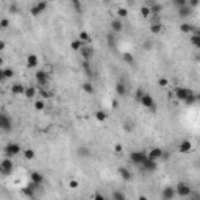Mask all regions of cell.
Instances as JSON below:
<instances>
[{"label": "cell", "mask_w": 200, "mask_h": 200, "mask_svg": "<svg viewBox=\"0 0 200 200\" xmlns=\"http://www.w3.org/2000/svg\"><path fill=\"white\" fill-rule=\"evenodd\" d=\"M116 92H117V95H119V97H125L128 91H127V88H125V84H124L122 81H119V83L116 84Z\"/></svg>", "instance_id": "obj_23"}, {"label": "cell", "mask_w": 200, "mask_h": 200, "mask_svg": "<svg viewBox=\"0 0 200 200\" xmlns=\"http://www.w3.org/2000/svg\"><path fill=\"white\" fill-rule=\"evenodd\" d=\"M25 98H28V100H33L36 95H38V89L35 88V86H27V89H25Z\"/></svg>", "instance_id": "obj_18"}, {"label": "cell", "mask_w": 200, "mask_h": 200, "mask_svg": "<svg viewBox=\"0 0 200 200\" xmlns=\"http://www.w3.org/2000/svg\"><path fill=\"white\" fill-rule=\"evenodd\" d=\"M44 108H45L44 100H35V110H36V111H42Z\"/></svg>", "instance_id": "obj_37"}, {"label": "cell", "mask_w": 200, "mask_h": 200, "mask_svg": "<svg viewBox=\"0 0 200 200\" xmlns=\"http://www.w3.org/2000/svg\"><path fill=\"white\" fill-rule=\"evenodd\" d=\"M117 16H119V17H127V16H128V11H127L125 8H119V10H117Z\"/></svg>", "instance_id": "obj_44"}, {"label": "cell", "mask_w": 200, "mask_h": 200, "mask_svg": "<svg viewBox=\"0 0 200 200\" xmlns=\"http://www.w3.org/2000/svg\"><path fill=\"white\" fill-rule=\"evenodd\" d=\"M152 47H153V42H152L150 39H147V41L144 42V50H150Z\"/></svg>", "instance_id": "obj_47"}, {"label": "cell", "mask_w": 200, "mask_h": 200, "mask_svg": "<svg viewBox=\"0 0 200 200\" xmlns=\"http://www.w3.org/2000/svg\"><path fill=\"white\" fill-rule=\"evenodd\" d=\"M25 63H27V67H30V69H35V67L38 66V63H39V58H38V55H35V53H30V55L27 56Z\"/></svg>", "instance_id": "obj_13"}, {"label": "cell", "mask_w": 200, "mask_h": 200, "mask_svg": "<svg viewBox=\"0 0 200 200\" xmlns=\"http://www.w3.org/2000/svg\"><path fill=\"white\" fill-rule=\"evenodd\" d=\"M177 195L175 188L174 186H164L161 189V200H174Z\"/></svg>", "instance_id": "obj_7"}, {"label": "cell", "mask_w": 200, "mask_h": 200, "mask_svg": "<svg viewBox=\"0 0 200 200\" xmlns=\"http://www.w3.org/2000/svg\"><path fill=\"white\" fill-rule=\"evenodd\" d=\"M119 103H117V100H113V108H117Z\"/></svg>", "instance_id": "obj_56"}, {"label": "cell", "mask_w": 200, "mask_h": 200, "mask_svg": "<svg viewBox=\"0 0 200 200\" xmlns=\"http://www.w3.org/2000/svg\"><path fill=\"white\" fill-rule=\"evenodd\" d=\"M107 200H111V198H107Z\"/></svg>", "instance_id": "obj_61"}, {"label": "cell", "mask_w": 200, "mask_h": 200, "mask_svg": "<svg viewBox=\"0 0 200 200\" xmlns=\"http://www.w3.org/2000/svg\"><path fill=\"white\" fill-rule=\"evenodd\" d=\"M3 49H5V41L0 42V50H3Z\"/></svg>", "instance_id": "obj_57"}, {"label": "cell", "mask_w": 200, "mask_h": 200, "mask_svg": "<svg viewBox=\"0 0 200 200\" xmlns=\"http://www.w3.org/2000/svg\"><path fill=\"white\" fill-rule=\"evenodd\" d=\"M122 28H124V24L119 19H113L111 21V31L113 33H119V31H122Z\"/></svg>", "instance_id": "obj_19"}, {"label": "cell", "mask_w": 200, "mask_h": 200, "mask_svg": "<svg viewBox=\"0 0 200 200\" xmlns=\"http://www.w3.org/2000/svg\"><path fill=\"white\" fill-rule=\"evenodd\" d=\"M83 45H84V44H83L80 39H75V41L70 42V49H72V50H78V52H80V50L83 49Z\"/></svg>", "instance_id": "obj_27"}, {"label": "cell", "mask_w": 200, "mask_h": 200, "mask_svg": "<svg viewBox=\"0 0 200 200\" xmlns=\"http://www.w3.org/2000/svg\"><path fill=\"white\" fill-rule=\"evenodd\" d=\"M3 152H5V155L10 158V156H16V155H19V153L22 152V149H21V145H19V144H16V142H10L8 145H5Z\"/></svg>", "instance_id": "obj_4"}, {"label": "cell", "mask_w": 200, "mask_h": 200, "mask_svg": "<svg viewBox=\"0 0 200 200\" xmlns=\"http://www.w3.org/2000/svg\"><path fill=\"white\" fill-rule=\"evenodd\" d=\"M163 153H164V150H163V149H160V147H152V149H150V152H149V158H152V160L158 161V160H161V158H163Z\"/></svg>", "instance_id": "obj_12"}, {"label": "cell", "mask_w": 200, "mask_h": 200, "mask_svg": "<svg viewBox=\"0 0 200 200\" xmlns=\"http://www.w3.org/2000/svg\"><path fill=\"white\" fill-rule=\"evenodd\" d=\"M0 172H2L3 175H10L13 172V161L10 158L2 160V163H0Z\"/></svg>", "instance_id": "obj_8"}, {"label": "cell", "mask_w": 200, "mask_h": 200, "mask_svg": "<svg viewBox=\"0 0 200 200\" xmlns=\"http://www.w3.org/2000/svg\"><path fill=\"white\" fill-rule=\"evenodd\" d=\"M111 200H127V197H125V194H124V192H121V191H114V192L111 194Z\"/></svg>", "instance_id": "obj_30"}, {"label": "cell", "mask_w": 200, "mask_h": 200, "mask_svg": "<svg viewBox=\"0 0 200 200\" xmlns=\"http://www.w3.org/2000/svg\"><path fill=\"white\" fill-rule=\"evenodd\" d=\"M25 86L24 84H21V83H14L13 86H11V92L13 94H25Z\"/></svg>", "instance_id": "obj_22"}, {"label": "cell", "mask_w": 200, "mask_h": 200, "mask_svg": "<svg viewBox=\"0 0 200 200\" xmlns=\"http://www.w3.org/2000/svg\"><path fill=\"white\" fill-rule=\"evenodd\" d=\"M124 128H125L127 131H130V130H131V125H130L128 122H124Z\"/></svg>", "instance_id": "obj_53"}, {"label": "cell", "mask_w": 200, "mask_h": 200, "mask_svg": "<svg viewBox=\"0 0 200 200\" xmlns=\"http://www.w3.org/2000/svg\"><path fill=\"white\" fill-rule=\"evenodd\" d=\"M138 200H149V198H147L145 195H139V197H138Z\"/></svg>", "instance_id": "obj_58"}, {"label": "cell", "mask_w": 200, "mask_h": 200, "mask_svg": "<svg viewBox=\"0 0 200 200\" xmlns=\"http://www.w3.org/2000/svg\"><path fill=\"white\" fill-rule=\"evenodd\" d=\"M81 66H83V70L86 72V75L92 77V70H91V63H89V61H83V63H81Z\"/></svg>", "instance_id": "obj_35"}, {"label": "cell", "mask_w": 200, "mask_h": 200, "mask_svg": "<svg viewBox=\"0 0 200 200\" xmlns=\"http://www.w3.org/2000/svg\"><path fill=\"white\" fill-rule=\"evenodd\" d=\"M158 84H160L161 88H166V86L169 84V81H167L166 78H160V80H158Z\"/></svg>", "instance_id": "obj_48"}, {"label": "cell", "mask_w": 200, "mask_h": 200, "mask_svg": "<svg viewBox=\"0 0 200 200\" xmlns=\"http://www.w3.org/2000/svg\"><path fill=\"white\" fill-rule=\"evenodd\" d=\"M178 152H180V153H189V152H192V144H191L188 139L181 141L180 145H178Z\"/></svg>", "instance_id": "obj_14"}, {"label": "cell", "mask_w": 200, "mask_h": 200, "mask_svg": "<svg viewBox=\"0 0 200 200\" xmlns=\"http://www.w3.org/2000/svg\"><path fill=\"white\" fill-rule=\"evenodd\" d=\"M114 152H116V153H122V152H124V145H122V144H116V145H114Z\"/></svg>", "instance_id": "obj_49"}, {"label": "cell", "mask_w": 200, "mask_h": 200, "mask_svg": "<svg viewBox=\"0 0 200 200\" xmlns=\"http://www.w3.org/2000/svg\"><path fill=\"white\" fill-rule=\"evenodd\" d=\"M189 41H191V44L197 49V50H200V36H195V35H191V38H189Z\"/></svg>", "instance_id": "obj_29"}, {"label": "cell", "mask_w": 200, "mask_h": 200, "mask_svg": "<svg viewBox=\"0 0 200 200\" xmlns=\"http://www.w3.org/2000/svg\"><path fill=\"white\" fill-rule=\"evenodd\" d=\"M10 11H11V13H17V11H19V8H17V5H16V3H13V5L10 7Z\"/></svg>", "instance_id": "obj_51"}, {"label": "cell", "mask_w": 200, "mask_h": 200, "mask_svg": "<svg viewBox=\"0 0 200 200\" xmlns=\"http://www.w3.org/2000/svg\"><path fill=\"white\" fill-rule=\"evenodd\" d=\"M122 60H124L127 64H133V63H135V56H133L130 52H125V53H122Z\"/></svg>", "instance_id": "obj_28"}, {"label": "cell", "mask_w": 200, "mask_h": 200, "mask_svg": "<svg viewBox=\"0 0 200 200\" xmlns=\"http://www.w3.org/2000/svg\"><path fill=\"white\" fill-rule=\"evenodd\" d=\"M198 5H200L198 0H189V2H188V7H191V8H195V7H198Z\"/></svg>", "instance_id": "obj_46"}, {"label": "cell", "mask_w": 200, "mask_h": 200, "mask_svg": "<svg viewBox=\"0 0 200 200\" xmlns=\"http://www.w3.org/2000/svg\"><path fill=\"white\" fill-rule=\"evenodd\" d=\"M38 94L41 95V100H42V98H50V97H52V92L47 91L45 88H38Z\"/></svg>", "instance_id": "obj_26"}, {"label": "cell", "mask_w": 200, "mask_h": 200, "mask_svg": "<svg viewBox=\"0 0 200 200\" xmlns=\"http://www.w3.org/2000/svg\"><path fill=\"white\" fill-rule=\"evenodd\" d=\"M0 128L5 130V131H10L13 128V119L8 114H5V113L0 114Z\"/></svg>", "instance_id": "obj_6"}, {"label": "cell", "mask_w": 200, "mask_h": 200, "mask_svg": "<svg viewBox=\"0 0 200 200\" xmlns=\"http://www.w3.org/2000/svg\"><path fill=\"white\" fill-rule=\"evenodd\" d=\"M145 160H147V153L142 152V150H136V152H131L130 153V161L135 166H142Z\"/></svg>", "instance_id": "obj_1"}, {"label": "cell", "mask_w": 200, "mask_h": 200, "mask_svg": "<svg viewBox=\"0 0 200 200\" xmlns=\"http://www.w3.org/2000/svg\"><path fill=\"white\" fill-rule=\"evenodd\" d=\"M69 188H70V189H77V188H78V181H77V180H70Z\"/></svg>", "instance_id": "obj_50"}, {"label": "cell", "mask_w": 200, "mask_h": 200, "mask_svg": "<svg viewBox=\"0 0 200 200\" xmlns=\"http://www.w3.org/2000/svg\"><path fill=\"white\" fill-rule=\"evenodd\" d=\"M194 25L192 24H188V22H183L181 25H180V31L181 33H184V35H192L194 33Z\"/></svg>", "instance_id": "obj_17"}, {"label": "cell", "mask_w": 200, "mask_h": 200, "mask_svg": "<svg viewBox=\"0 0 200 200\" xmlns=\"http://www.w3.org/2000/svg\"><path fill=\"white\" fill-rule=\"evenodd\" d=\"M35 156H36V153H35L33 149H25L24 150V158L25 160H35Z\"/></svg>", "instance_id": "obj_32"}, {"label": "cell", "mask_w": 200, "mask_h": 200, "mask_svg": "<svg viewBox=\"0 0 200 200\" xmlns=\"http://www.w3.org/2000/svg\"><path fill=\"white\" fill-rule=\"evenodd\" d=\"M0 27H2L3 30H5V28H8V27H10V21H8L7 17H3V19H0Z\"/></svg>", "instance_id": "obj_43"}, {"label": "cell", "mask_w": 200, "mask_h": 200, "mask_svg": "<svg viewBox=\"0 0 200 200\" xmlns=\"http://www.w3.org/2000/svg\"><path fill=\"white\" fill-rule=\"evenodd\" d=\"M78 39L84 44V42H91V35L88 33V31H81L80 35H78Z\"/></svg>", "instance_id": "obj_31"}, {"label": "cell", "mask_w": 200, "mask_h": 200, "mask_svg": "<svg viewBox=\"0 0 200 200\" xmlns=\"http://www.w3.org/2000/svg\"><path fill=\"white\" fill-rule=\"evenodd\" d=\"M47 7H49L47 2H39V3H36V5L31 8V14H33V16H38V14H41Z\"/></svg>", "instance_id": "obj_15"}, {"label": "cell", "mask_w": 200, "mask_h": 200, "mask_svg": "<svg viewBox=\"0 0 200 200\" xmlns=\"http://www.w3.org/2000/svg\"><path fill=\"white\" fill-rule=\"evenodd\" d=\"M195 98H197V102H200V94H197V95H195Z\"/></svg>", "instance_id": "obj_60"}, {"label": "cell", "mask_w": 200, "mask_h": 200, "mask_svg": "<svg viewBox=\"0 0 200 200\" xmlns=\"http://www.w3.org/2000/svg\"><path fill=\"white\" fill-rule=\"evenodd\" d=\"M95 119H97L98 122H105V121H107V113L102 111V110L95 111Z\"/></svg>", "instance_id": "obj_33"}, {"label": "cell", "mask_w": 200, "mask_h": 200, "mask_svg": "<svg viewBox=\"0 0 200 200\" xmlns=\"http://www.w3.org/2000/svg\"><path fill=\"white\" fill-rule=\"evenodd\" d=\"M117 174H119V177L122 178V180H125V181H128V180H131V172H130V169H127V167H119V170H117Z\"/></svg>", "instance_id": "obj_16"}, {"label": "cell", "mask_w": 200, "mask_h": 200, "mask_svg": "<svg viewBox=\"0 0 200 200\" xmlns=\"http://www.w3.org/2000/svg\"><path fill=\"white\" fill-rule=\"evenodd\" d=\"M30 177H31V181L36 183V184H39V186H41L42 181H44V175H42L41 172H31Z\"/></svg>", "instance_id": "obj_20"}, {"label": "cell", "mask_w": 200, "mask_h": 200, "mask_svg": "<svg viewBox=\"0 0 200 200\" xmlns=\"http://www.w3.org/2000/svg\"><path fill=\"white\" fill-rule=\"evenodd\" d=\"M192 35H195V36H200V28H198V27H195V28H194V33H192Z\"/></svg>", "instance_id": "obj_54"}, {"label": "cell", "mask_w": 200, "mask_h": 200, "mask_svg": "<svg viewBox=\"0 0 200 200\" xmlns=\"http://www.w3.org/2000/svg\"><path fill=\"white\" fill-rule=\"evenodd\" d=\"M142 167H144V170H147V172H155V170H156V167H158V163H156L155 160L149 158V155H147V160L144 161Z\"/></svg>", "instance_id": "obj_10"}, {"label": "cell", "mask_w": 200, "mask_h": 200, "mask_svg": "<svg viewBox=\"0 0 200 200\" xmlns=\"http://www.w3.org/2000/svg\"><path fill=\"white\" fill-rule=\"evenodd\" d=\"M108 44H110V47H114L116 45V39H114V35L113 33L108 35Z\"/></svg>", "instance_id": "obj_45"}, {"label": "cell", "mask_w": 200, "mask_h": 200, "mask_svg": "<svg viewBox=\"0 0 200 200\" xmlns=\"http://www.w3.org/2000/svg\"><path fill=\"white\" fill-rule=\"evenodd\" d=\"M139 13H141V16H142V17H145V19H147V17L150 19V16H152V11H150V8H149V7H145V5H144V7L139 10Z\"/></svg>", "instance_id": "obj_34"}, {"label": "cell", "mask_w": 200, "mask_h": 200, "mask_svg": "<svg viewBox=\"0 0 200 200\" xmlns=\"http://www.w3.org/2000/svg\"><path fill=\"white\" fill-rule=\"evenodd\" d=\"M80 53H81L83 61H91V58H92V55H94V49L89 47V45H83V49L80 50Z\"/></svg>", "instance_id": "obj_11"}, {"label": "cell", "mask_w": 200, "mask_h": 200, "mask_svg": "<svg viewBox=\"0 0 200 200\" xmlns=\"http://www.w3.org/2000/svg\"><path fill=\"white\" fill-rule=\"evenodd\" d=\"M0 75H2V78H13V75H14V70L13 69H2V70H0Z\"/></svg>", "instance_id": "obj_25"}, {"label": "cell", "mask_w": 200, "mask_h": 200, "mask_svg": "<svg viewBox=\"0 0 200 200\" xmlns=\"http://www.w3.org/2000/svg\"><path fill=\"white\" fill-rule=\"evenodd\" d=\"M70 5H72V8H74L77 13H81V3L78 2V0H74V2H72Z\"/></svg>", "instance_id": "obj_41"}, {"label": "cell", "mask_w": 200, "mask_h": 200, "mask_svg": "<svg viewBox=\"0 0 200 200\" xmlns=\"http://www.w3.org/2000/svg\"><path fill=\"white\" fill-rule=\"evenodd\" d=\"M192 200H200V197H198L197 194H194V195H192Z\"/></svg>", "instance_id": "obj_59"}, {"label": "cell", "mask_w": 200, "mask_h": 200, "mask_svg": "<svg viewBox=\"0 0 200 200\" xmlns=\"http://www.w3.org/2000/svg\"><path fill=\"white\" fill-rule=\"evenodd\" d=\"M81 88H83V91H84V92H88V94H92V92H94V88H92V84H91V83H83V86H81Z\"/></svg>", "instance_id": "obj_40"}, {"label": "cell", "mask_w": 200, "mask_h": 200, "mask_svg": "<svg viewBox=\"0 0 200 200\" xmlns=\"http://www.w3.org/2000/svg\"><path fill=\"white\" fill-rule=\"evenodd\" d=\"M144 95H145V92L142 91V88H138V91L135 92V100L141 103V100H142V97H144Z\"/></svg>", "instance_id": "obj_36"}, {"label": "cell", "mask_w": 200, "mask_h": 200, "mask_svg": "<svg viewBox=\"0 0 200 200\" xmlns=\"http://www.w3.org/2000/svg\"><path fill=\"white\" fill-rule=\"evenodd\" d=\"M94 200H107V198H105L102 194H95V195H94Z\"/></svg>", "instance_id": "obj_52"}, {"label": "cell", "mask_w": 200, "mask_h": 200, "mask_svg": "<svg viewBox=\"0 0 200 200\" xmlns=\"http://www.w3.org/2000/svg\"><path fill=\"white\" fill-rule=\"evenodd\" d=\"M172 3H174V7H177L178 10L188 5V2H186V0H174V2H172Z\"/></svg>", "instance_id": "obj_39"}, {"label": "cell", "mask_w": 200, "mask_h": 200, "mask_svg": "<svg viewBox=\"0 0 200 200\" xmlns=\"http://www.w3.org/2000/svg\"><path fill=\"white\" fill-rule=\"evenodd\" d=\"M191 92H192V91L188 89V88H177V89H175V98H177V100H181V102H184Z\"/></svg>", "instance_id": "obj_9"}, {"label": "cell", "mask_w": 200, "mask_h": 200, "mask_svg": "<svg viewBox=\"0 0 200 200\" xmlns=\"http://www.w3.org/2000/svg\"><path fill=\"white\" fill-rule=\"evenodd\" d=\"M191 14H192V8L188 7V5L178 10V16H180V17H189Z\"/></svg>", "instance_id": "obj_24"}, {"label": "cell", "mask_w": 200, "mask_h": 200, "mask_svg": "<svg viewBox=\"0 0 200 200\" xmlns=\"http://www.w3.org/2000/svg\"><path fill=\"white\" fill-rule=\"evenodd\" d=\"M78 155H81V156H89V149H88V147H80V149H78Z\"/></svg>", "instance_id": "obj_42"}, {"label": "cell", "mask_w": 200, "mask_h": 200, "mask_svg": "<svg viewBox=\"0 0 200 200\" xmlns=\"http://www.w3.org/2000/svg\"><path fill=\"white\" fill-rule=\"evenodd\" d=\"M194 61H197V63L200 61V53H195V56H194Z\"/></svg>", "instance_id": "obj_55"}, {"label": "cell", "mask_w": 200, "mask_h": 200, "mask_svg": "<svg viewBox=\"0 0 200 200\" xmlns=\"http://www.w3.org/2000/svg\"><path fill=\"white\" fill-rule=\"evenodd\" d=\"M195 102H197V98H195V94H194V92H191V94L188 95V98L184 100L186 105H192V103H195Z\"/></svg>", "instance_id": "obj_38"}, {"label": "cell", "mask_w": 200, "mask_h": 200, "mask_svg": "<svg viewBox=\"0 0 200 200\" xmlns=\"http://www.w3.org/2000/svg\"><path fill=\"white\" fill-rule=\"evenodd\" d=\"M35 78H36V81H38V84L41 86V88H45L47 84H49V81H50V74L47 72V70H38L36 74H35Z\"/></svg>", "instance_id": "obj_3"}, {"label": "cell", "mask_w": 200, "mask_h": 200, "mask_svg": "<svg viewBox=\"0 0 200 200\" xmlns=\"http://www.w3.org/2000/svg\"><path fill=\"white\" fill-rule=\"evenodd\" d=\"M141 105H142V107H145V108H149V110H150V113H155V111H156L155 100H153V97H152L150 94H145V95L142 97V100H141Z\"/></svg>", "instance_id": "obj_5"}, {"label": "cell", "mask_w": 200, "mask_h": 200, "mask_svg": "<svg viewBox=\"0 0 200 200\" xmlns=\"http://www.w3.org/2000/svg\"><path fill=\"white\" fill-rule=\"evenodd\" d=\"M175 192H177V195L178 197H183V198H186V197H191L192 195V189H191V186L188 184V183H178L177 186H175Z\"/></svg>", "instance_id": "obj_2"}, {"label": "cell", "mask_w": 200, "mask_h": 200, "mask_svg": "<svg viewBox=\"0 0 200 200\" xmlns=\"http://www.w3.org/2000/svg\"><path fill=\"white\" fill-rule=\"evenodd\" d=\"M161 31H163V24H161V22L150 24V33H152V35H160Z\"/></svg>", "instance_id": "obj_21"}]
</instances>
